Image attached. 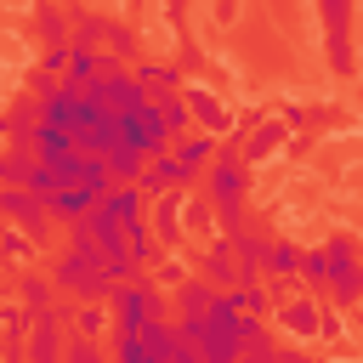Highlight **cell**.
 I'll list each match as a JSON object with an SVG mask.
<instances>
[{"label": "cell", "mask_w": 363, "mask_h": 363, "mask_svg": "<svg viewBox=\"0 0 363 363\" xmlns=\"http://www.w3.org/2000/svg\"><path fill=\"white\" fill-rule=\"evenodd\" d=\"M102 306H108V323H113V335H136L142 323H153V318H170V295H164V284H159L153 272H136V278L113 284Z\"/></svg>", "instance_id": "6da1fadb"}, {"label": "cell", "mask_w": 363, "mask_h": 363, "mask_svg": "<svg viewBox=\"0 0 363 363\" xmlns=\"http://www.w3.org/2000/svg\"><path fill=\"white\" fill-rule=\"evenodd\" d=\"M244 187H250L244 153H238V147H221V153L210 159V170H204V199H210L221 233H227V227H244Z\"/></svg>", "instance_id": "7a4b0ae2"}, {"label": "cell", "mask_w": 363, "mask_h": 363, "mask_svg": "<svg viewBox=\"0 0 363 363\" xmlns=\"http://www.w3.org/2000/svg\"><path fill=\"white\" fill-rule=\"evenodd\" d=\"M51 289H62V295H74V301H108L113 278H108V267H102V250H96V244H91V250H62V255L51 261Z\"/></svg>", "instance_id": "3957f363"}, {"label": "cell", "mask_w": 363, "mask_h": 363, "mask_svg": "<svg viewBox=\"0 0 363 363\" xmlns=\"http://www.w3.org/2000/svg\"><path fill=\"white\" fill-rule=\"evenodd\" d=\"M113 119H119V142H130L142 159H153V153H170V147H176V136H170V125H164L159 102H142L136 113H113Z\"/></svg>", "instance_id": "277c9868"}, {"label": "cell", "mask_w": 363, "mask_h": 363, "mask_svg": "<svg viewBox=\"0 0 363 363\" xmlns=\"http://www.w3.org/2000/svg\"><path fill=\"white\" fill-rule=\"evenodd\" d=\"M0 216H6V227L28 233L34 244L51 238V204L40 193H28V187H0Z\"/></svg>", "instance_id": "5b68a950"}, {"label": "cell", "mask_w": 363, "mask_h": 363, "mask_svg": "<svg viewBox=\"0 0 363 363\" xmlns=\"http://www.w3.org/2000/svg\"><path fill=\"white\" fill-rule=\"evenodd\" d=\"M62 340H68V312L45 306V312H34L23 352H28V363H62Z\"/></svg>", "instance_id": "8992f818"}, {"label": "cell", "mask_w": 363, "mask_h": 363, "mask_svg": "<svg viewBox=\"0 0 363 363\" xmlns=\"http://www.w3.org/2000/svg\"><path fill=\"white\" fill-rule=\"evenodd\" d=\"M170 153H176V176H182V193H187L193 182H204V170H210V159L221 153V142L204 136V130H193V136H182Z\"/></svg>", "instance_id": "52a82bcc"}, {"label": "cell", "mask_w": 363, "mask_h": 363, "mask_svg": "<svg viewBox=\"0 0 363 363\" xmlns=\"http://www.w3.org/2000/svg\"><path fill=\"white\" fill-rule=\"evenodd\" d=\"M318 11H323V34H329V62L346 74V68H352V34H346L352 0H318Z\"/></svg>", "instance_id": "ba28073f"}, {"label": "cell", "mask_w": 363, "mask_h": 363, "mask_svg": "<svg viewBox=\"0 0 363 363\" xmlns=\"http://www.w3.org/2000/svg\"><path fill=\"white\" fill-rule=\"evenodd\" d=\"M182 216H187V199H182V187L176 193H159V199H147V233L159 238V244H176L187 227H182Z\"/></svg>", "instance_id": "9c48e42d"}, {"label": "cell", "mask_w": 363, "mask_h": 363, "mask_svg": "<svg viewBox=\"0 0 363 363\" xmlns=\"http://www.w3.org/2000/svg\"><path fill=\"white\" fill-rule=\"evenodd\" d=\"M216 284H204L199 272H187L182 284H170V318H210V306H216Z\"/></svg>", "instance_id": "30bf717a"}, {"label": "cell", "mask_w": 363, "mask_h": 363, "mask_svg": "<svg viewBox=\"0 0 363 363\" xmlns=\"http://www.w3.org/2000/svg\"><path fill=\"white\" fill-rule=\"evenodd\" d=\"M199 278H204V284H216V289H238V284H250V272L238 267V255L227 250V238H216V244L204 250V267H199Z\"/></svg>", "instance_id": "8fae6325"}, {"label": "cell", "mask_w": 363, "mask_h": 363, "mask_svg": "<svg viewBox=\"0 0 363 363\" xmlns=\"http://www.w3.org/2000/svg\"><path fill=\"white\" fill-rule=\"evenodd\" d=\"M68 136H74V147H79V153H96V159H102V153L119 142V119H113L108 108H96V113H91L79 130H68Z\"/></svg>", "instance_id": "7c38bea8"}, {"label": "cell", "mask_w": 363, "mask_h": 363, "mask_svg": "<svg viewBox=\"0 0 363 363\" xmlns=\"http://www.w3.org/2000/svg\"><path fill=\"white\" fill-rule=\"evenodd\" d=\"M221 238H227V250L238 255V267H244L250 278H261V272H267V238H261L250 221H244V227H227Z\"/></svg>", "instance_id": "4fadbf2b"}, {"label": "cell", "mask_w": 363, "mask_h": 363, "mask_svg": "<svg viewBox=\"0 0 363 363\" xmlns=\"http://www.w3.org/2000/svg\"><path fill=\"white\" fill-rule=\"evenodd\" d=\"M176 340H182V335H176V318H153V323L136 329V346H142L147 363H170V357H176Z\"/></svg>", "instance_id": "5bb4252c"}, {"label": "cell", "mask_w": 363, "mask_h": 363, "mask_svg": "<svg viewBox=\"0 0 363 363\" xmlns=\"http://www.w3.org/2000/svg\"><path fill=\"white\" fill-rule=\"evenodd\" d=\"M130 79L142 85V96H147V102H164V96H176V91H182V74H176L170 62H136V68H130Z\"/></svg>", "instance_id": "9a60e30c"}, {"label": "cell", "mask_w": 363, "mask_h": 363, "mask_svg": "<svg viewBox=\"0 0 363 363\" xmlns=\"http://www.w3.org/2000/svg\"><path fill=\"white\" fill-rule=\"evenodd\" d=\"M176 187H182L176 153H153V159L142 164V176H136V193H142V199H159V193H176Z\"/></svg>", "instance_id": "2e32d148"}, {"label": "cell", "mask_w": 363, "mask_h": 363, "mask_svg": "<svg viewBox=\"0 0 363 363\" xmlns=\"http://www.w3.org/2000/svg\"><path fill=\"white\" fill-rule=\"evenodd\" d=\"M0 119H6V142H28L34 125L45 119V102H40L34 91H23V96L11 102V113H0Z\"/></svg>", "instance_id": "e0dca14e"}, {"label": "cell", "mask_w": 363, "mask_h": 363, "mask_svg": "<svg viewBox=\"0 0 363 363\" xmlns=\"http://www.w3.org/2000/svg\"><path fill=\"white\" fill-rule=\"evenodd\" d=\"M142 102H147V96H142V85L130 79V68L113 74V79H102V108H108V113H136Z\"/></svg>", "instance_id": "ac0fdd59"}, {"label": "cell", "mask_w": 363, "mask_h": 363, "mask_svg": "<svg viewBox=\"0 0 363 363\" xmlns=\"http://www.w3.org/2000/svg\"><path fill=\"white\" fill-rule=\"evenodd\" d=\"M182 102H187V113H193V125H204V136H216V130H227V119H233V113H227V108H221V102H216V96L204 91V85H193V91H187Z\"/></svg>", "instance_id": "d6986e66"}, {"label": "cell", "mask_w": 363, "mask_h": 363, "mask_svg": "<svg viewBox=\"0 0 363 363\" xmlns=\"http://www.w3.org/2000/svg\"><path fill=\"white\" fill-rule=\"evenodd\" d=\"M102 164H108V182H113V187H136V176H142L147 159H142L130 142H113V147L102 153Z\"/></svg>", "instance_id": "ffe728a7"}, {"label": "cell", "mask_w": 363, "mask_h": 363, "mask_svg": "<svg viewBox=\"0 0 363 363\" xmlns=\"http://www.w3.org/2000/svg\"><path fill=\"white\" fill-rule=\"evenodd\" d=\"M28 147H34V159H40V164H51V159H62V153H74V136H68L62 125H51V119H40V125H34V136H28Z\"/></svg>", "instance_id": "44dd1931"}, {"label": "cell", "mask_w": 363, "mask_h": 363, "mask_svg": "<svg viewBox=\"0 0 363 363\" xmlns=\"http://www.w3.org/2000/svg\"><path fill=\"white\" fill-rule=\"evenodd\" d=\"M45 204H51V221H62V227H68V221H79V216H91V210H96V193H85V187H57Z\"/></svg>", "instance_id": "7402d4cb"}, {"label": "cell", "mask_w": 363, "mask_h": 363, "mask_svg": "<svg viewBox=\"0 0 363 363\" xmlns=\"http://www.w3.org/2000/svg\"><path fill=\"white\" fill-rule=\"evenodd\" d=\"M102 329H108V306H102V301H79V306L68 312V335H79V340H102Z\"/></svg>", "instance_id": "603a6c76"}, {"label": "cell", "mask_w": 363, "mask_h": 363, "mask_svg": "<svg viewBox=\"0 0 363 363\" xmlns=\"http://www.w3.org/2000/svg\"><path fill=\"white\" fill-rule=\"evenodd\" d=\"M278 323H284L289 335H318V329H323V318H318V301H312V295L289 301V306L278 312Z\"/></svg>", "instance_id": "cb8c5ba5"}, {"label": "cell", "mask_w": 363, "mask_h": 363, "mask_svg": "<svg viewBox=\"0 0 363 363\" xmlns=\"http://www.w3.org/2000/svg\"><path fill=\"white\" fill-rule=\"evenodd\" d=\"M17 306H23V312H45V306H51V278L17 272Z\"/></svg>", "instance_id": "d4e9b609"}, {"label": "cell", "mask_w": 363, "mask_h": 363, "mask_svg": "<svg viewBox=\"0 0 363 363\" xmlns=\"http://www.w3.org/2000/svg\"><path fill=\"white\" fill-rule=\"evenodd\" d=\"M227 301L244 312V318H267L272 312V295L261 289V278H250V284H238V289H227Z\"/></svg>", "instance_id": "484cf974"}, {"label": "cell", "mask_w": 363, "mask_h": 363, "mask_svg": "<svg viewBox=\"0 0 363 363\" xmlns=\"http://www.w3.org/2000/svg\"><path fill=\"white\" fill-rule=\"evenodd\" d=\"M278 352H272V335H267V323H255L250 335H244V346H238V357L233 363H272Z\"/></svg>", "instance_id": "4316f807"}, {"label": "cell", "mask_w": 363, "mask_h": 363, "mask_svg": "<svg viewBox=\"0 0 363 363\" xmlns=\"http://www.w3.org/2000/svg\"><path fill=\"white\" fill-rule=\"evenodd\" d=\"M108 34V23L96 17V11H74V23H68V45H96Z\"/></svg>", "instance_id": "83f0119b"}, {"label": "cell", "mask_w": 363, "mask_h": 363, "mask_svg": "<svg viewBox=\"0 0 363 363\" xmlns=\"http://www.w3.org/2000/svg\"><path fill=\"white\" fill-rule=\"evenodd\" d=\"M278 142H284V125H278V119H261L255 136H250V147H244V164H250V159H267Z\"/></svg>", "instance_id": "f1b7e54d"}, {"label": "cell", "mask_w": 363, "mask_h": 363, "mask_svg": "<svg viewBox=\"0 0 363 363\" xmlns=\"http://www.w3.org/2000/svg\"><path fill=\"white\" fill-rule=\"evenodd\" d=\"M295 278H301L306 289H323V284H329V261H323V244H318V250H301V267H295Z\"/></svg>", "instance_id": "f546056e"}, {"label": "cell", "mask_w": 363, "mask_h": 363, "mask_svg": "<svg viewBox=\"0 0 363 363\" xmlns=\"http://www.w3.org/2000/svg\"><path fill=\"white\" fill-rule=\"evenodd\" d=\"M340 306H352V301H363V267H352V272H329V284H323Z\"/></svg>", "instance_id": "4dcf8cb0"}, {"label": "cell", "mask_w": 363, "mask_h": 363, "mask_svg": "<svg viewBox=\"0 0 363 363\" xmlns=\"http://www.w3.org/2000/svg\"><path fill=\"white\" fill-rule=\"evenodd\" d=\"M34 250H40V244H34L28 233H17V227H6V233H0V261L23 267V261H34Z\"/></svg>", "instance_id": "1f68e13d"}, {"label": "cell", "mask_w": 363, "mask_h": 363, "mask_svg": "<svg viewBox=\"0 0 363 363\" xmlns=\"http://www.w3.org/2000/svg\"><path fill=\"white\" fill-rule=\"evenodd\" d=\"M68 57H74V45H68V40L45 45V57H40V74H34V79H68Z\"/></svg>", "instance_id": "d6a6232c"}, {"label": "cell", "mask_w": 363, "mask_h": 363, "mask_svg": "<svg viewBox=\"0 0 363 363\" xmlns=\"http://www.w3.org/2000/svg\"><path fill=\"white\" fill-rule=\"evenodd\" d=\"M159 113H164V125H170V136H176V142H182V136H193V113H187L182 91H176V96H164V102H159Z\"/></svg>", "instance_id": "836d02e7"}, {"label": "cell", "mask_w": 363, "mask_h": 363, "mask_svg": "<svg viewBox=\"0 0 363 363\" xmlns=\"http://www.w3.org/2000/svg\"><path fill=\"white\" fill-rule=\"evenodd\" d=\"M295 267H301V250L295 244H267V272L272 278H295Z\"/></svg>", "instance_id": "e575fe53"}, {"label": "cell", "mask_w": 363, "mask_h": 363, "mask_svg": "<svg viewBox=\"0 0 363 363\" xmlns=\"http://www.w3.org/2000/svg\"><path fill=\"white\" fill-rule=\"evenodd\" d=\"M102 40H108L102 51H108V57H119V62L136 51V40H130V28H125V23H108V34H102Z\"/></svg>", "instance_id": "d590c367"}, {"label": "cell", "mask_w": 363, "mask_h": 363, "mask_svg": "<svg viewBox=\"0 0 363 363\" xmlns=\"http://www.w3.org/2000/svg\"><path fill=\"white\" fill-rule=\"evenodd\" d=\"M40 34H51V45H57V40H68V23H62V11H57V6H40Z\"/></svg>", "instance_id": "8d00e7d4"}, {"label": "cell", "mask_w": 363, "mask_h": 363, "mask_svg": "<svg viewBox=\"0 0 363 363\" xmlns=\"http://www.w3.org/2000/svg\"><path fill=\"white\" fill-rule=\"evenodd\" d=\"M210 216H216V210H210V204H187V221H193V227H204V221H210Z\"/></svg>", "instance_id": "74e56055"}, {"label": "cell", "mask_w": 363, "mask_h": 363, "mask_svg": "<svg viewBox=\"0 0 363 363\" xmlns=\"http://www.w3.org/2000/svg\"><path fill=\"white\" fill-rule=\"evenodd\" d=\"M170 363H199V352H193L187 340H176V357H170Z\"/></svg>", "instance_id": "f35d334b"}, {"label": "cell", "mask_w": 363, "mask_h": 363, "mask_svg": "<svg viewBox=\"0 0 363 363\" xmlns=\"http://www.w3.org/2000/svg\"><path fill=\"white\" fill-rule=\"evenodd\" d=\"M272 363H312V357H306V352H278Z\"/></svg>", "instance_id": "ab89813d"}, {"label": "cell", "mask_w": 363, "mask_h": 363, "mask_svg": "<svg viewBox=\"0 0 363 363\" xmlns=\"http://www.w3.org/2000/svg\"><path fill=\"white\" fill-rule=\"evenodd\" d=\"M0 340H6V312H0Z\"/></svg>", "instance_id": "60d3db41"}, {"label": "cell", "mask_w": 363, "mask_h": 363, "mask_svg": "<svg viewBox=\"0 0 363 363\" xmlns=\"http://www.w3.org/2000/svg\"><path fill=\"white\" fill-rule=\"evenodd\" d=\"M0 233H6V216H0Z\"/></svg>", "instance_id": "b9f144b4"}, {"label": "cell", "mask_w": 363, "mask_h": 363, "mask_svg": "<svg viewBox=\"0 0 363 363\" xmlns=\"http://www.w3.org/2000/svg\"><path fill=\"white\" fill-rule=\"evenodd\" d=\"M0 284H6V272H0Z\"/></svg>", "instance_id": "7bdbcfd3"}]
</instances>
